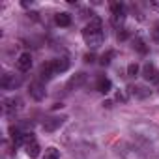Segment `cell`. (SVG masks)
Returning a JSON list of instances; mask_svg holds the SVG:
<instances>
[{
  "label": "cell",
  "instance_id": "1",
  "mask_svg": "<svg viewBox=\"0 0 159 159\" xmlns=\"http://www.w3.org/2000/svg\"><path fill=\"white\" fill-rule=\"evenodd\" d=\"M83 38L86 41V45L90 49H98L103 39H105V32H103V25H101V19L99 17H92L90 23L83 28Z\"/></svg>",
  "mask_w": 159,
  "mask_h": 159
},
{
  "label": "cell",
  "instance_id": "2",
  "mask_svg": "<svg viewBox=\"0 0 159 159\" xmlns=\"http://www.w3.org/2000/svg\"><path fill=\"white\" fill-rule=\"evenodd\" d=\"M67 69H69V60L67 58H54V60L41 66L39 77L45 79V81H49V79H52L54 75H60V73H64Z\"/></svg>",
  "mask_w": 159,
  "mask_h": 159
},
{
  "label": "cell",
  "instance_id": "3",
  "mask_svg": "<svg viewBox=\"0 0 159 159\" xmlns=\"http://www.w3.org/2000/svg\"><path fill=\"white\" fill-rule=\"evenodd\" d=\"M125 21V6L122 2H114L111 4V25L120 28V25Z\"/></svg>",
  "mask_w": 159,
  "mask_h": 159
},
{
  "label": "cell",
  "instance_id": "4",
  "mask_svg": "<svg viewBox=\"0 0 159 159\" xmlns=\"http://www.w3.org/2000/svg\"><path fill=\"white\" fill-rule=\"evenodd\" d=\"M19 84H21V79L15 77L13 73H4L2 79H0V86H2L4 90H15Z\"/></svg>",
  "mask_w": 159,
  "mask_h": 159
},
{
  "label": "cell",
  "instance_id": "5",
  "mask_svg": "<svg viewBox=\"0 0 159 159\" xmlns=\"http://www.w3.org/2000/svg\"><path fill=\"white\" fill-rule=\"evenodd\" d=\"M86 79H88V75H86L84 71H79V73L71 75V79L67 81L66 88H67V90H77V88H81V86L86 83Z\"/></svg>",
  "mask_w": 159,
  "mask_h": 159
},
{
  "label": "cell",
  "instance_id": "6",
  "mask_svg": "<svg viewBox=\"0 0 159 159\" xmlns=\"http://www.w3.org/2000/svg\"><path fill=\"white\" fill-rule=\"evenodd\" d=\"M28 92H30V98H34L36 101H41L43 98H45V86L39 83V81H34V83H30V86H28Z\"/></svg>",
  "mask_w": 159,
  "mask_h": 159
},
{
  "label": "cell",
  "instance_id": "7",
  "mask_svg": "<svg viewBox=\"0 0 159 159\" xmlns=\"http://www.w3.org/2000/svg\"><path fill=\"white\" fill-rule=\"evenodd\" d=\"M64 124V118H58V116H51V118H47L45 122H43V129L47 131V133H52V131H56L60 125Z\"/></svg>",
  "mask_w": 159,
  "mask_h": 159
},
{
  "label": "cell",
  "instance_id": "8",
  "mask_svg": "<svg viewBox=\"0 0 159 159\" xmlns=\"http://www.w3.org/2000/svg\"><path fill=\"white\" fill-rule=\"evenodd\" d=\"M32 67V54L30 52H23L17 60V69L19 71H30Z\"/></svg>",
  "mask_w": 159,
  "mask_h": 159
},
{
  "label": "cell",
  "instance_id": "9",
  "mask_svg": "<svg viewBox=\"0 0 159 159\" xmlns=\"http://www.w3.org/2000/svg\"><path fill=\"white\" fill-rule=\"evenodd\" d=\"M127 90H129L131 96H135V98H139V99H146V98H150V90L144 88V86H129Z\"/></svg>",
  "mask_w": 159,
  "mask_h": 159
},
{
  "label": "cell",
  "instance_id": "10",
  "mask_svg": "<svg viewBox=\"0 0 159 159\" xmlns=\"http://www.w3.org/2000/svg\"><path fill=\"white\" fill-rule=\"evenodd\" d=\"M157 75V69H155V66L152 64V62H148V64H144V67H142V77L146 79V81H153V77Z\"/></svg>",
  "mask_w": 159,
  "mask_h": 159
},
{
  "label": "cell",
  "instance_id": "11",
  "mask_svg": "<svg viewBox=\"0 0 159 159\" xmlns=\"http://www.w3.org/2000/svg\"><path fill=\"white\" fill-rule=\"evenodd\" d=\"M54 21H56L58 26H69V25H71V15H69L67 11H60V13H56Z\"/></svg>",
  "mask_w": 159,
  "mask_h": 159
},
{
  "label": "cell",
  "instance_id": "12",
  "mask_svg": "<svg viewBox=\"0 0 159 159\" xmlns=\"http://www.w3.org/2000/svg\"><path fill=\"white\" fill-rule=\"evenodd\" d=\"M111 88H112V83L109 81V79H99V81H98V92H101V94H109Z\"/></svg>",
  "mask_w": 159,
  "mask_h": 159
},
{
  "label": "cell",
  "instance_id": "13",
  "mask_svg": "<svg viewBox=\"0 0 159 159\" xmlns=\"http://www.w3.org/2000/svg\"><path fill=\"white\" fill-rule=\"evenodd\" d=\"M133 49H135L137 52H140V54H146V52H148V47H146L144 39H140V38H137V39L133 41Z\"/></svg>",
  "mask_w": 159,
  "mask_h": 159
},
{
  "label": "cell",
  "instance_id": "14",
  "mask_svg": "<svg viewBox=\"0 0 159 159\" xmlns=\"http://www.w3.org/2000/svg\"><path fill=\"white\" fill-rule=\"evenodd\" d=\"M21 109V99L19 98H13V99H6V111L11 112V111H17Z\"/></svg>",
  "mask_w": 159,
  "mask_h": 159
},
{
  "label": "cell",
  "instance_id": "15",
  "mask_svg": "<svg viewBox=\"0 0 159 159\" xmlns=\"http://www.w3.org/2000/svg\"><path fill=\"white\" fill-rule=\"evenodd\" d=\"M39 152H41V148H39V144H38V142H32V144H28V146H26V153H28V157H38V155H39Z\"/></svg>",
  "mask_w": 159,
  "mask_h": 159
},
{
  "label": "cell",
  "instance_id": "16",
  "mask_svg": "<svg viewBox=\"0 0 159 159\" xmlns=\"http://www.w3.org/2000/svg\"><path fill=\"white\" fill-rule=\"evenodd\" d=\"M43 159H60V152H58L54 146H49V148L45 150V155H43Z\"/></svg>",
  "mask_w": 159,
  "mask_h": 159
},
{
  "label": "cell",
  "instance_id": "17",
  "mask_svg": "<svg viewBox=\"0 0 159 159\" xmlns=\"http://www.w3.org/2000/svg\"><path fill=\"white\" fill-rule=\"evenodd\" d=\"M114 56H116V52H114V51H107L105 54H101L99 64H101V66H109V64H111V60H112Z\"/></svg>",
  "mask_w": 159,
  "mask_h": 159
},
{
  "label": "cell",
  "instance_id": "18",
  "mask_svg": "<svg viewBox=\"0 0 159 159\" xmlns=\"http://www.w3.org/2000/svg\"><path fill=\"white\" fill-rule=\"evenodd\" d=\"M139 71H140L139 64H135V62H133V64H129V66H127V75H129V77H137V75H139Z\"/></svg>",
  "mask_w": 159,
  "mask_h": 159
},
{
  "label": "cell",
  "instance_id": "19",
  "mask_svg": "<svg viewBox=\"0 0 159 159\" xmlns=\"http://www.w3.org/2000/svg\"><path fill=\"white\" fill-rule=\"evenodd\" d=\"M116 38H118V41H125V39L129 38V30H125V28H124L122 32H118V36H116Z\"/></svg>",
  "mask_w": 159,
  "mask_h": 159
},
{
  "label": "cell",
  "instance_id": "20",
  "mask_svg": "<svg viewBox=\"0 0 159 159\" xmlns=\"http://www.w3.org/2000/svg\"><path fill=\"white\" fill-rule=\"evenodd\" d=\"M96 60V56L92 54V52H88V54H84V62H88V64H92Z\"/></svg>",
  "mask_w": 159,
  "mask_h": 159
},
{
  "label": "cell",
  "instance_id": "21",
  "mask_svg": "<svg viewBox=\"0 0 159 159\" xmlns=\"http://www.w3.org/2000/svg\"><path fill=\"white\" fill-rule=\"evenodd\" d=\"M116 99H118V101H125V99H127V96H125L124 92H118V94H116Z\"/></svg>",
  "mask_w": 159,
  "mask_h": 159
},
{
  "label": "cell",
  "instance_id": "22",
  "mask_svg": "<svg viewBox=\"0 0 159 159\" xmlns=\"http://www.w3.org/2000/svg\"><path fill=\"white\" fill-rule=\"evenodd\" d=\"M152 8H153V10H159V0H153V2H152Z\"/></svg>",
  "mask_w": 159,
  "mask_h": 159
},
{
  "label": "cell",
  "instance_id": "23",
  "mask_svg": "<svg viewBox=\"0 0 159 159\" xmlns=\"http://www.w3.org/2000/svg\"><path fill=\"white\" fill-rule=\"evenodd\" d=\"M152 83H153V84H159V71H157V75L153 77V81H152Z\"/></svg>",
  "mask_w": 159,
  "mask_h": 159
},
{
  "label": "cell",
  "instance_id": "24",
  "mask_svg": "<svg viewBox=\"0 0 159 159\" xmlns=\"http://www.w3.org/2000/svg\"><path fill=\"white\" fill-rule=\"evenodd\" d=\"M62 107H64L62 103H54V105H52V109H54V111H56V109H62Z\"/></svg>",
  "mask_w": 159,
  "mask_h": 159
}]
</instances>
